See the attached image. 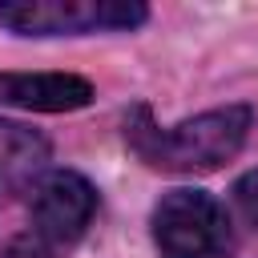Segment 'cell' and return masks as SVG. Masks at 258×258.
<instances>
[{"label":"cell","instance_id":"cell-2","mask_svg":"<svg viewBox=\"0 0 258 258\" xmlns=\"http://www.w3.org/2000/svg\"><path fill=\"white\" fill-rule=\"evenodd\" d=\"M153 242L161 258H230V214L206 189H169L153 206Z\"/></svg>","mask_w":258,"mask_h":258},{"label":"cell","instance_id":"cell-7","mask_svg":"<svg viewBox=\"0 0 258 258\" xmlns=\"http://www.w3.org/2000/svg\"><path fill=\"white\" fill-rule=\"evenodd\" d=\"M238 202H242V210L250 214V222H258V173H250V177L238 185Z\"/></svg>","mask_w":258,"mask_h":258},{"label":"cell","instance_id":"cell-5","mask_svg":"<svg viewBox=\"0 0 258 258\" xmlns=\"http://www.w3.org/2000/svg\"><path fill=\"white\" fill-rule=\"evenodd\" d=\"M93 101V85L77 73H0V105L32 113H73Z\"/></svg>","mask_w":258,"mask_h":258},{"label":"cell","instance_id":"cell-1","mask_svg":"<svg viewBox=\"0 0 258 258\" xmlns=\"http://www.w3.org/2000/svg\"><path fill=\"white\" fill-rule=\"evenodd\" d=\"M250 121H254L250 105H222L189 121H177L169 129H157L149 121V109L137 105L133 117L125 121V137L137 149V157L153 169L210 173V169H222L230 157H238V149L246 145Z\"/></svg>","mask_w":258,"mask_h":258},{"label":"cell","instance_id":"cell-8","mask_svg":"<svg viewBox=\"0 0 258 258\" xmlns=\"http://www.w3.org/2000/svg\"><path fill=\"white\" fill-rule=\"evenodd\" d=\"M12 258H44V250H36V246H12Z\"/></svg>","mask_w":258,"mask_h":258},{"label":"cell","instance_id":"cell-6","mask_svg":"<svg viewBox=\"0 0 258 258\" xmlns=\"http://www.w3.org/2000/svg\"><path fill=\"white\" fill-rule=\"evenodd\" d=\"M44 161H48V141L36 129L0 117V181L4 185L20 181V177L36 173Z\"/></svg>","mask_w":258,"mask_h":258},{"label":"cell","instance_id":"cell-3","mask_svg":"<svg viewBox=\"0 0 258 258\" xmlns=\"http://www.w3.org/2000/svg\"><path fill=\"white\" fill-rule=\"evenodd\" d=\"M137 0H8L0 24L16 36H85V32H129L145 24Z\"/></svg>","mask_w":258,"mask_h":258},{"label":"cell","instance_id":"cell-4","mask_svg":"<svg viewBox=\"0 0 258 258\" xmlns=\"http://www.w3.org/2000/svg\"><path fill=\"white\" fill-rule=\"evenodd\" d=\"M32 226L48 242H77L97 210V189L73 169H52L32 185Z\"/></svg>","mask_w":258,"mask_h":258}]
</instances>
